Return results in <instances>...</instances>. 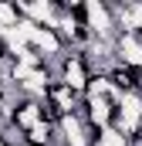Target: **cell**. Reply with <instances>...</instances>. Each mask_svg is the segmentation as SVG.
Wrapping results in <instances>:
<instances>
[{
    "instance_id": "obj_5",
    "label": "cell",
    "mask_w": 142,
    "mask_h": 146,
    "mask_svg": "<svg viewBox=\"0 0 142 146\" xmlns=\"http://www.w3.org/2000/svg\"><path fill=\"white\" fill-rule=\"evenodd\" d=\"M115 58H118V65L142 72V37L139 34H118L115 37Z\"/></svg>"
},
{
    "instance_id": "obj_6",
    "label": "cell",
    "mask_w": 142,
    "mask_h": 146,
    "mask_svg": "<svg viewBox=\"0 0 142 146\" xmlns=\"http://www.w3.org/2000/svg\"><path fill=\"white\" fill-rule=\"evenodd\" d=\"M95 146H129V139L112 126V129H102V133L95 136Z\"/></svg>"
},
{
    "instance_id": "obj_1",
    "label": "cell",
    "mask_w": 142,
    "mask_h": 146,
    "mask_svg": "<svg viewBox=\"0 0 142 146\" xmlns=\"http://www.w3.org/2000/svg\"><path fill=\"white\" fill-rule=\"evenodd\" d=\"M85 27L91 31V37H98V41H115L118 37L108 0H88L85 3Z\"/></svg>"
},
{
    "instance_id": "obj_4",
    "label": "cell",
    "mask_w": 142,
    "mask_h": 146,
    "mask_svg": "<svg viewBox=\"0 0 142 146\" xmlns=\"http://www.w3.org/2000/svg\"><path fill=\"white\" fill-rule=\"evenodd\" d=\"M44 119H47V106H44V99H27V95L17 99V106H14V126H17L24 136L34 129L37 122H44Z\"/></svg>"
},
{
    "instance_id": "obj_2",
    "label": "cell",
    "mask_w": 142,
    "mask_h": 146,
    "mask_svg": "<svg viewBox=\"0 0 142 146\" xmlns=\"http://www.w3.org/2000/svg\"><path fill=\"white\" fill-rule=\"evenodd\" d=\"M81 102H85V95L71 92L64 82H51V85H47V92H44V106L51 109V115H54V119L78 112V109H81Z\"/></svg>"
},
{
    "instance_id": "obj_3",
    "label": "cell",
    "mask_w": 142,
    "mask_h": 146,
    "mask_svg": "<svg viewBox=\"0 0 142 146\" xmlns=\"http://www.w3.org/2000/svg\"><path fill=\"white\" fill-rule=\"evenodd\" d=\"M58 82H64L71 92H78V95H85V92H88L91 68L85 65V58H81L78 51H68V54H64V61H61V72H58Z\"/></svg>"
}]
</instances>
